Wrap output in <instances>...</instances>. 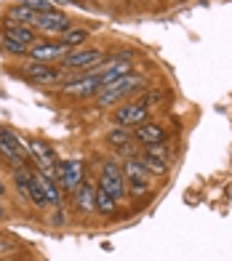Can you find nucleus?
Here are the masks:
<instances>
[{
    "instance_id": "obj_13",
    "label": "nucleus",
    "mask_w": 232,
    "mask_h": 261,
    "mask_svg": "<svg viewBox=\"0 0 232 261\" xmlns=\"http://www.w3.org/2000/svg\"><path fill=\"white\" fill-rule=\"evenodd\" d=\"M134 141H139V144H160V141H166V130L160 128L158 123H142L134 128Z\"/></svg>"
},
{
    "instance_id": "obj_28",
    "label": "nucleus",
    "mask_w": 232,
    "mask_h": 261,
    "mask_svg": "<svg viewBox=\"0 0 232 261\" xmlns=\"http://www.w3.org/2000/svg\"><path fill=\"white\" fill-rule=\"evenodd\" d=\"M54 6H72V0H51Z\"/></svg>"
},
{
    "instance_id": "obj_1",
    "label": "nucleus",
    "mask_w": 232,
    "mask_h": 261,
    "mask_svg": "<svg viewBox=\"0 0 232 261\" xmlns=\"http://www.w3.org/2000/svg\"><path fill=\"white\" fill-rule=\"evenodd\" d=\"M144 77L142 75H123L120 80H115V83H110L107 88H101L99 93H96V104L99 107H110V104H115V101H120L123 96H128V93H134V91H139L144 86Z\"/></svg>"
},
{
    "instance_id": "obj_19",
    "label": "nucleus",
    "mask_w": 232,
    "mask_h": 261,
    "mask_svg": "<svg viewBox=\"0 0 232 261\" xmlns=\"http://www.w3.org/2000/svg\"><path fill=\"white\" fill-rule=\"evenodd\" d=\"M88 40V30H80V27H69L67 32H62V38H59V43L62 45H67L69 51H75L80 43H86Z\"/></svg>"
},
{
    "instance_id": "obj_26",
    "label": "nucleus",
    "mask_w": 232,
    "mask_h": 261,
    "mask_svg": "<svg viewBox=\"0 0 232 261\" xmlns=\"http://www.w3.org/2000/svg\"><path fill=\"white\" fill-rule=\"evenodd\" d=\"M118 152H120V155H123L125 160H128V158H139V152H136V144H131V141H128V144H125V147H120Z\"/></svg>"
},
{
    "instance_id": "obj_8",
    "label": "nucleus",
    "mask_w": 232,
    "mask_h": 261,
    "mask_svg": "<svg viewBox=\"0 0 232 261\" xmlns=\"http://www.w3.org/2000/svg\"><path fill=\"white\" fill-rule=\"evenodd\" d=\"M27 54L32 56V62H54V59H59V62H62V59L69 54V48L62 45L59 40H56V43H51V40H40L38 43V40H35Z\"/></svg>"
},
{
    "instance_id": "obj_3",
    "label": "nucleus",
    "mask_w": 232,
    "mask_h": 261,
    "mask_svg": "<svg viewBox=\"0 0 232 261\" xmlns=\"http://www.w3.org/2000/svg\"><path fill=\"white\" fill-rule=\"evenodd\" d=\"M27 147H30V158H35V163H38L40 173L54 179V181H59V163L54 158V149L48 144H43L40 139H30Z\"/></svg>"
},
{
    "instance_id": "obj_11",
    "label": "nucleus",
    "mask_w": 232,
    "mask_h": 261,
    "mask_svg": "<svg viewBox=\"0 0 232 261\" xmlns=\"http://www.w3.org/2000/svg\"><path fill=\"white\" fill-rule=\"evenodd\" d=\"M147 115H149V110H147L144 104L131 101V104H123L120 110L115 112V120H118V125H125V128H136V125L147 123Z\"/></svg>"
},
{
    "instance_id": "obj_31",
    "label": "nucleus",
    "mask_w": 232,
    "mask_h": 261,
    "mask_svg": "<svg viewBox=\"0 0 232 261\" xmlns=\"http://www.w3.org/2000/svg\"><path fill=\"white\" fill-rule=\"evenodd\" d=\"M72 6H80V0H72Z\"/></svg>"
},
{
    "instance_id": "obj_27",
    "label": "nucleus",
    "mask_w": 232,
    "mask_h": 261,
    "mask_svg": "<svg viewBox=\"0 0 232 261\" xmlns=\"http://www.w3.org/2000/svg\"><path fill=\"white\" fill-rule=\"evenodd\" d=\"M54 216H56V219H54V224H56V227H59V224H62V221H67V216H64V213H62V211H56V213H54Z\"/></svg>"
},
{
    "instance_id": "obj_10",
    "label": "nucleus",
    "mask_w": 232,
    "mask_h": 261,
    "mask_svg": "<svg viewBox=\"0 0 232 261\" xmlns=\"http://www.w3.org/2000/svg\"><path fill=\"white\" fill-rule=\"evenodd\" d=\"M35 27L43 30V32H48V35H62V32L69 30V19L62 14V11L54 8V11H45V14H38L32 30H35Z\"/></svg>"
},
{
    "instance_id": "obj_24",
    "label": "nucleus",
    "mask_w": 232,
    "mask_h": 261,
    "mask_svg": "<svg viewBox=\"0 0 232 261\" xmlns=\"http://www.w3.org/2000/svg\"><path fill=\"white\" fill-rule=\"evenodd\" d=\"M163 99H166V96H163V93H160V91H147L144 96L139 99V104H144L147 110H152V107H158V104L163 101Z\"/></svg>"
},
{
    "instance_id": "obj_18",
    "label": "nucleus",
    "mask_w": 232,
    "mask_h": 261,
    "mask_svg": "<svg viewBox=\"0 0 232 261\" xmlns=\"http://www.w3.org/2000/svg\"><path fill=\"white\" fill-rule=\"evenodd\" d=\"M128 141H134V130L131 128H125V125H115V128H110L107 130V144H112V147H125Z\"/></svg>"
},
{
    "instance_id": "obj_9",
    "label": "nucleus",
    "mask_w": 232,
    "mask_h": 261,
    "mask_svg": "<svg viewBox=\"0 0 232 261\" xmlns=\"http://www.w3.org/2000/svg\"><path fill=\"white\" fill-rule=\"evenodd\" d=\"M24 77L35 86H51V83H59L62 80V69L48 67L45 62H32L24 67Z\"/></svg>"
},
{
    "instance_id": "obj_20",
    "label": "nucleus",
    "mask_w": 232,
    "mask_h": 261,
    "mask_svg": "<svg viewBox=\"0 0 232 261\" xmlns=\"http://www.w3.org/2000/svg\"><path fill=\"white\" fill-rule=\"evenodd\" d=\"M139 160H142V165L152 173V176H163L166 171H168V163L166 160H160V158H155V155H149V152H142L139 155Z\"/></svg>"
},
{
    "instance_id": "obj_5",
    "label": "nucleus",
    "mask_w": 232,
    "mask_h": 261,
    "mask_svg": "<svg viewBox=\"0 0 232 261\" xmlns=\"http://www.w3.org/2000/svg\"><path fill=\"white\" fill-rule=\"evenodd\" d=\"M149 176H152V173L144 168L139 158H128V160H125V165H123V179H128V189H131L134 195L147 192V189H149Z\"/></svg>"
},
{
    "instance_id": "obj_25",
    "label": "nucleus",
    "mask_w": 232,
    "mask_h": 261,
    "mask_svg": "<svg viewBox=\"0 0 232 261\" xmlns=\"http://www.w3.org/2000/svg\"><path fill=\"white\" fill-rule=\"evenodd\" d=\"M144 152H149V155H155V158H160V160H171V147H166L163 141H160V144H149Z\"/></svg>"
},
{
    "instance_id": "obj_14",
    "label": "nucleus",
    "mask_w": 232,
    "mask_h": 261,
    "mask_svg": "<svg viewBox=\"0 0 232 261\" xmlns=\"http://www.w3.org/2000/svg\"><path fill=\"white\" fill-rule=\"evenodd\" d=\"M72 197H75V205H78L80 213H94L96 211V189H94V184L83 181L72 192Z\"/></svg>"
},
{
    "instance_id": "obj_6",
    "label": "nucleus",
    "mask_w": 232,
    "mask_h": 261,
    "mask_svg": "<svg viewBox=\"0 0 232 261\" xmlns=\"http://www.w3.org/2000/svg\"><path fill=\"white\" fill-rule=\"evenodd\" d=\"M99 187L104 192H110L115 200L125 197V179H123V168L115 163H104L101 176H99Z\"/></svg>"
},
{
    "instance_id": "obj_7",
    "label": "nucleus",
    "mask_w": 232,
    "mask_h": 261,
    "mask_svg": "<svg viewBox=\"0 0 232 261\" xmlns=\"http://www.w3.org/2000/svg\"><path fill=\"white\" fill-rule=\"evenodd\" d=\"M62 88L67 93H75V96L86 99V96H96L101 91V83H99V72H80L75 80H67L62 83Z\"/></svg>"
},
{
    "instance_id": "obj_4",
    "label": "nucleus",
    "mask_w": 232,
    "mask_h": 261,
    "mask_svg": "<svg viewBox=\"0 0 232 261\" xmlns=\"http://www.w3.org/2000/svg\"><path fill=\"white\" fill-rule=\"evenodd\" d=\"M0 152H3V158L11 160L14 165H21L24 160H30L27 141H21V136H16L14 130H8V128H0Z\"/></svg>"
},
{
    "instance_id": "obj_2",
    "label": "nucleus",
    "mask_w": 232,
    "mask_h": 261,
    "mask_svg": "<svg viewBox=\"0 0 232 261\" xmlns=\"http://www.w3.org/2000/svg\"><path fill=\"white\" fill-rule=\"evenodd\" d=\"M104 62V51L99 48H83V51H69L64 59H62V72H91L96 64Z\"/></svg>"
},
{
    "instance_id": "obj_21",
    "label": "nucleus",
    "mask_w": 232,
    "mask_h": 261,
    "mask_svg": "<svg viewBox=\"0 0 232 261\" xmlns=\"http://www.w3.org/2000/svg\"><path fill=\"white\" fill-rule=\"evenodd\" d=\"M96 211L99 213H115L118 211V200H115L110 192H104L101 187H96Z\"/></svg>"
},
{
    "instance_id": "obj_29",
    "label": "nucleus",
    "mask_w": 232,
    "mask_h": 261,
    "mask_svg": "<svg viewBox=\"0 0 232 261\" xmlns=\"http://www.w3.org/2000/svg\"><path fill=\"white\" fill-rule=\"evenodd\" d=\"M3 195H6V184H3V181H0V197H3Z\"/></svg>"
},
{
    "instance_id": "obj_23",
    "label": "nucleus",
    "mask_w": 232,
    "mask_h": 261,
    "mask_svg": "<svg viewBox=\"0 0 232 261\" xmlns=\"http://www.w3.org/2000/svg\"><path fill=\"white\" fill-rule=\"evenodd\" d=\"M21 6H27L32 11H38V14H45V11H54L56 6L51 3V0H19Z\"/></svg>"
},
{
    "instance_id": "obj_12",
    "label": "nucleus",
    "mask_w": 232,
    "mask_h": 261,
    "mask_svg": "<svg viewBox=\"0 0 232 261\" xmlns=\"http://www.w3.org/2000/svg\"><path fill=\"white\" fill-rule=\"evenodd\" d=\"M59 181L67 192H75V189L83 184V163L80 160H67L59 165Z\"/></svg>"
},
{
    "instance_id": "obj_30",
    "label": "nucleus",
    "mask_w": 232,
    "mask_h": 261,
    "mask_svg": "<svg viewBox=\"0 0 232 261\" xmlns=\"http://www.w3.org/2000/svg\"><path fill=\"white\" fill-rule=\"evenodd\" d=\"M6 216V208H3V203H0V219H3Z\"/></svg>"
},
{
    "instance_id": "obj_16",
    "label": "nucleus",
    "mask_w": 232,
    "mask_h": 261,
    "mask_svg": "<svg viewBox=\"0 0 232 261\" xmlns=\"http://www.w3.org/2000/svg\"><path fill=\"white\" fill-rule=\"evenodd\" d=\"M35 179H38V184H40V189H43L45 203L59 208V203H62V192H59V187H56V181H54V179H48V176H43L40 171L35 173Z\"/></svg>"
},
{
    "instance_id": "obj_22",
    "label": "nucleus",
    "mask_w": 232,
    "mask_h": 261,
    "mask_svg": "<svg viewBox=\"0 0 232 261\" xmlns=\"http://www.w3.org/2000/svg\"><path fill=\"white\" fill-rule=\"evenodd\" d=\"M0 48L8 51V54H14V56H24V54L30 51L27 45H21V43H16V40H11V38H6V35H0Z\"/></svg>"
},
{
    "instance_id": "obj_15",
    "label": "nucleus",
    "mask_w": 232,
    "mask_h": 261,
    "mask_svg": "<svg viewBox=\"0 0 232 261\" xmlns=\"http://www.w3.org/2000/svg\"><path fill=\"white\" fill-rule=\"evenodd\" d=\"M3 35H6V38H11V40H16V43H21V45H27V48L35 43V30L27 27V24H14V21H6Z\"/></svg>"
},
{
    "instance_id": "obj_17",
    "label": "nucleus",
    "mask_w": 232,
    "mask_h": 261,
    "mask_svg": "<svg viewBox=\"0 0 232 261\" xmlns=\"http://www.w3.org/2000/svg\"><path fill=\"white\" fill-rule=\"evenodd\" d=\"M35 19H38V11H32V8L21 6V3L11 6L8 8V16H6V21H14V24H27V27L35 24Z\"/></svg>"
}]
</instances>
